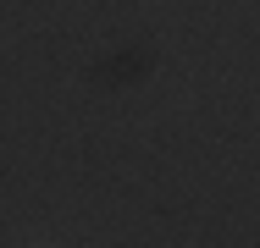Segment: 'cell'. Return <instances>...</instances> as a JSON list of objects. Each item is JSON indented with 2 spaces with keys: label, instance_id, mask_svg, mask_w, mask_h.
Masks as SVG:
<instances>
[{
  "label": "cell",
  "instance_id": "1",
  "mask_svg": "<svg viewBox=\"0 0 260 248\" xmlns=\"http://www.w3.org/2000/svg\"><path fill=\"white\" fill-rule=\"evenodd\" d=\"M34 248H50V243H34Z\"/></svg>",
  "mask_w": 260,
  "mask_h": 248
}]
</instances>
